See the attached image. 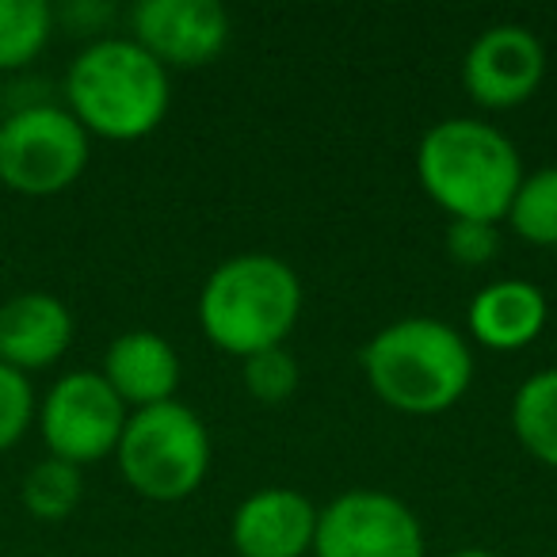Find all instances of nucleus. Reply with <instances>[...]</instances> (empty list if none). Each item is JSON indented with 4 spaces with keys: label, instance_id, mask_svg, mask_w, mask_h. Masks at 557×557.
Wrapping results in <instances>:
<instances>
[{
    "label": "nucleus",
    "instance_id": "obj_1",
    "mask_svg": "<svg viewBox=\"0 0 557 557\" xmlns=\"http://www.w3.org/2000/svg\"><path fill=\"white\" fill-rule=\"evenodd\" d=\"M417 176L428 199L447 210L450 222H493L508 218L523 161L516 141L481 119H443L420 138Z\"/></svg>",
    "mask_w": 557,
    "mask_h": 557
},
{
    "label": "nucleus",
    "instance_id": "obj_2",
    "mask_svg": "<svg viewBox=\"0 0 557 557\" xmlns=\"http://www.w3.org/2000/svg\"><path fill=\"white\" fill-rule=\"evenodd\" d=\"M363 374L382 405L409 417H435L466 397L473 382V351L447 321L405 318L367 341Z\"/></svg>",
    "mask_w": 557,
    "mask_h": 557
},
{
    "label": "nucleus",
    "instance_id": "obj_3",
    "mask_svg": "<svg viewBox=\"0 0 557 557\" xmlns=\"http://www.w3.org/2000/svg\"><path fill=\"white\" fill-rule=\"evenodd\" d=\"M302 313V283L287 260L240 252L218 263L202 283L199 325L214 348L248 359L283 348Z\"/></svg>",
    "mask_w": 557,
    "mask_h": 557
},
{
    "label": "nucleus",
    "instance_id": "obj_4",
    "mask_svg": "<svg viewBox=\"0 0 557 557\" xmlns=\"http://www.w3.org/2000/svg\"><path fill=\"white\" fill-rule=\"evenodd\" d=\"M70 115L108 141H138L169 115V70L134 39H100L65 73Z\"/></svg>",
    "mask_w": 557,
    "mask_h": 557
},
{
    "label": "nucleus",
    "instance_id": "obj_5",
    "mask_svg": "<svg viewBox=\"0 0 557 557\" xmlns=\"http://www.w3.org/2000/svg\"><path fill=\"white\" fill-rule=\"evenodd\" d=\"M115 458L138 496L157 504L187 500L210 470L207 424L180 401L138 409L126 417Z\"/></svg>",
    "mask_w": 557,
    "mask_h": 557
},
{
    "label": "nucleus",
    "instance_id": "obj_6",
    "mask_svg": "<svg viewBox=\"0 0 557 557\" xmlns=\"http://www.w3.org/2000/svg\"><path fill=\"white\" fill-rule=\"evenodd\" d=\"M88 131L54 103H27L0 119V184L16 195L47 199L88 169Z\"/></svg>",
    "mask_w": 557,
    "mask_h": 557
},
{
    "label": "nucleus",
    "instance_id": "obj_7",
    "mask_svg": "<svg viewBox=\"0 0 557 557\" xmlns=\"http://www.w3.org/2000/svg\"><path fill=\"white\" fill-rule=\"evenodd\" d=\"M126 405L103 382L100 371H73L50 386L39 405V428L50 458L73 466L100 462L115 455L119 435L126 428Z\"/></svg>",
    "mask_w": 557,
    "mask_h": 557
},
{
    "label": "nucleus",
    "instance_id": "obj_8",
    "mask_svg": "<svg viewBox=\"0 0 557 557\" xmlns=\"http://www.w3.org/2000/svg\"><path fill=\"white\" fill-rule=\"evenodd\" d=\"M417 511L382 488H351L318 511V557H424Z\"/></svg>",
    "mask_w": 557,
    "mask_h": 557
},
{
    "label": "nucleus",
    "instance_id": "obj_9",
    "mask_svg": "<svg viewBox=\"0 0 557 557\" xmlns=\"http://www.w3.org/2000/svg\"><path fill=\"white\" fill-rule=\"evenodd\" d=\"M546 77V50L539 35L519 24H496L470 42L462 58V85L473 103L508 111L527 103Z\"/></svg>",
    "mask_w": 557,
    "mask_h": 557
},
{
    "label": "nucleus",
    "instance_id": "obj_10",
    "mask_svg": "<svg viewBox=\"0 0 557 557\" xmlns=\"http://www.w3.org/2000/svg\"><path fill=\"white\" fill-rule=\"evenodd\" d=\"M134 42L164 70H199L230 42V16L218 0H141Z\"/></svg>",
    "mask_w": 557,
    "mask_h": 557
},
{
    "label": "nucleus",
    "instance_id": "obj_11",
    "mask_svg": "<svg viewBox=\"0 0 557 557\" xmlns=\"http://www.w3.org/2000/svg\"><path fill=\"white\" fill-rule=\"evenodd\" d=\"M230 534L240 557H306L318 539V508L298 488L271 485L240 500Z\"/></svg>",
    "mask_w": 557,
    "mask_h": 557
},
{
    "label": "nucleus",
    "instance_id": "obj_12",
    "mask_svg": "<svg viewBox=\"0 0 557 557\" xmlns=\"http://www.w3.org/2000/svg\"><path fill=\"white\" fill-rule=\"evenodd\" d=\"M73 313L47 290H24L0 306V363L16 371H47L70 351Z\"/></svg>",
    "mask_w": 557,
    "mask_h": 557
},
{
    "label": "nucleus",
    "instance_id": "obj_13",
    "mask_svg": "<svg viewBox=\"0 0 557 557\" xmlns=\"http://www.w3.org/2000/svg\"><path fill=\"white\" fill-rule=\"evenodd\" d=\"M100 374L126 409H153V405L172 401L176 394L180 356L164 336L149 333V329H131L111 341Z\"/></svg>",
    "mask_w": 557,
    "mask_h": 557
},
{
    "label": "nucleus",
    "instance_id": "obj_14",
    "mask_svg": "<svg viewBox=\"0 0 557 557\" xmlns=\"http://www.w3.org/2000/svg\"><path fill=\"white\" fill-rule=\"evenodd\" d=\"M549 306L527 278H496L470 302V333L493 351H519L534 344L546 329Z\"/></svg>",
    "mask_w": 557,
    "mask_h": 557
},
{
    "label": "nucleus",
    "instance_id": "obj_15",
    "mask_svg": "<svg viewBox=\"0 0 557 557\" xmlns=\"http://www.w3.org/2000/svg\"><path fill=\"white\" fill-rule=\"evenodd\" d=\"M511 428L531 458L557 470V367L539 371L511 397Z\"/></svg>",
    "mask_w": 557,
    "mask_h": 557
},
{
    "label": "nucleus",
    "instance_id": "obj_16",
    "mask_svg": "<svg viewBox=\"0 0 557 557\" xmlns=\"http://www.w3.org/2000/svg\"><path fill=\"white\" fill-rule=\"evenodd\" d=\"M54 32L47 0H0V73L24 70L42 54Z\"/></svg>",
    "mask_w": 557,
    "mask_h": 557
},
{
    "label": "nucleus",
    "instance_id": "obj_17",
    "mask_svg": "<svg viewBox=\"0 0 557 557\" xmlns=\"http://www.w3.org/2000/svg\"><path fill=\"white\" fill-rule=\"evenodd\" d=\"M85 493V478H81V466L62 462V458H42L32 470L24 473V485H20V500L42 523H62L65 516H73V508L81 504Z\"/></svg>",
    "mask_w": 557,
    "mask_h": 557
},
{
    "label": "nucleus",
    "instance_id": "obj_18",
    "mask_svg": "<svg viewBox=\"0 0 557 557\" xmlns=\"http://www.w3.org/2000/svg\"><path fill=\"white\" fill-rule=\"evenodd\" d=\"M508 222L527 245L557 248V164L523 176L508 207Z\"/></svg>",
    "mask_w": 557,
    "mask_h": 557
},
{
    "label": "nucleus",
    "instance_id": "obj_19",
    "mask_svg": "<svg viewBox=\"0 0 557 557\" xmlns=\"http://www.w3.org/2000/svg\"><path fill=\"white\" fill-rule=\"evenodd\" d=\"M240 382L260 405H283L298 389V359L287 348H268L240 359Z\"/></svg>",
    "mask_w": 557,
    "mask_h": 557
},
{
    "label": "nucleus",
    "instance_id": "obj_20",
    "mask_svg": "<svg viewBox=\"0 0 557 557\" xmlns=\"http://www.w3.org/2000/svg\"><path fill=\"white\" fill-rule=\"evenodd\" d=\"M35 420L32 379L16 367L0 363V450L16 447Z\"/></svg>",
    "mask_w": 557,
    "mask_h": 557
},
{
    "label": "nucleus",
    "instance_id": "obj_21",
    "mask_svg": "<svg viewBox=\"0 0 557 557\" xmlns=\"http://www.w3.org/2000/svg\"><path fill=\"white\" fill-rule=\"evenodd\" d=\"M447 252L462 268H485L500 252V233L493 222H450Z\"/></svg>",
    "mask_w": 557,
    "mask_h": 557
},
{
    "label": "nucleus",
    "instance_id": "obj_22",
    "mask_svg": "<svg viewBox=\"0 0 557 557\" xmlns=\"http://www.w3.org/2000/svg\"><path fill=\"white\" fill-rule=\"evenodd\" d=\"M447 557H496L493 549H455V554H447Z\"/></svg>",
    "mask_w": 557,
    "mask_h": 557
}]
</instances>
